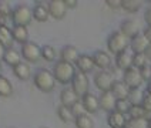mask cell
Returning <instances> with one entry per match:
<instances>
[{
    "label": "cell",
    "mask_w": 151,
    "mask_h": 128,
    "mask_svg": "<svg viewBox=\"0 0 151 128\" xmlns=\"http://www.w3.org/2000/svg\"><path fill=\"white\" fill-rule=\"evenodd\" d=\"M148 127L151 128V117H150V118H148Z\"/></svg>",
    "instance_id": "47"
},
{
    "label": "cell",
    "mask_w": 151,
    "mask_h": 128,
    "mask_svg": "<svg viewBox=\"0 0 151 128\" xmlns=\"http://www.w3.org/2000/svg\"><path fill=\"white\" fill-rule=\"evenodd\" d=\"M144 36L147 37V40H148L151 44V26H147V29L144 30Z\"/></svg>",
    "instance_id": "43"
},
{
    "label": "cell",
    "mask_w": 151,
    "mask_h": 128,
    "mask_svg": "<svg viewBox=\"0 0 151 128\" xmlns=\"http://www.w3.org/2000/svg\"><path fill=\"white\" fill-rule=\"evenodd\" d=\"M144 94H145V91H143L141 88H131L130 93H128L127 100L131 102V105H141Z\"/></svg>",
    "instance_id": "26"
},
{
    "label": "cell",
    "mask_w": 151,
    "mask_h": 128,
    "mask_svg": "<svg viewBox=\"0 0 151 128\" xmlns=\"http://www.w3.org/2000/svg\"><path fill=\"white\" fill-rule=\"evenodd\" d=\"M32 20H33V10H30V7H27L26 4H20L13 9V14H12L13 26L27 27L32 23Z\"/></svg>",
    "instance_id": "4"
},
{
    "label": "cell",
    "mask_w": 151,
    "mask_h": 128,
    "mask_svg": "<svg viewBox=\"0 0 151 128\" xmlns=\"http://www.w3.org/2000/svg\"><path fill=\"white\" fill-rule=\"evenodd\" d=\"M145 91H147L148 94H151V81H148V83H147V90H145Z\"/></svg>",
    "instance_id": "46"
},
{
    "label": "cell",
    "mask_w": 151,
    "mask_h": 128,
    "mask_svg": "<svg viewBox=\"0 0 151 128\" xmlns=\"http://www.w3.org/2000/svg\"><path fill=\"white\" fill-rule=\"evenodd\" d=\"M74 122L77 128H94V121H93V118L88 114H84V115L77 117L74 119Z\"/></svg>",
    "instance_id": "31"
},
{
    "label": "cell",
    "mask_w": 151,
    "mask_h": 128,
    "mask_svg": "<svg viewBox=\"0 0 151 128\" xmlns=\"http://www.w3.org/2000/svg\"><path fill=\"white\" fill-rule=\"evenodd\" d=\"M111 93L114 94V97L117 100H124L128 97V93H130V88L128 85L124 83V81H116L113 88H111Z\"/></svg>",
    "instance_id": "22"
},
{
    "label": "cell",
    "mask_w": 151,
    "mask_h": 128,
    "mask_svg": "<svg viewBox=\"0 0 151 128\" xmlns=\"http://www.w3.org/2000/svg\"><path fill=\"white\" fill-rule=\"evenodd\" d=\"M42 57L46 60V61H54L56 57H57V51H56V49H54L53 46L46 44V46L42 47Z\"/></svg>",
    "instance_id": "33"
},
{
    "label": "cell",
    "mask_w": 151,
    "mask_h": 128,
    "mask_svg": "<svg viewBox=\"0 0 151 128\" xmlns=\"http://www.w3.org/2000/svg\"><path fill=\"white\" fill-rule=\"evenodd\" d=\"M76 67L77 70L80 71V73H83V74H88V73H91L93 70H94V61H93V57L91 56H87V54H80V57L77 60V63H76Z\"/></svg>",
    "instance_id": "17"
},
{
    "label": "cell",
    "mask_w": 151,
    "mask_h": 128,
    "mask_svg": "<svg viewBox=\"0 0 151 128\" xmlns=\"http://www.w3.org/2000/svg\"><path fill=\"white\" fill-rule=\"evenodd\" d=\"M33 81H34L36 88L43 91V93H50V91H53L54 87H56V83H57L56 78H54L53 71L46 70V68L39 70V71L34 74Z\"/></svg>",
    "instance_id": "1"
},
{
    "label": "cell",
    "mask_w": 151,
    "mask_h": 128,
    "mask_svg": "<svg viewBox=\"0 0 151 128\" xmlns=\"http://www.w3.org/2000/svg\"><path fill=\"white\" fill-rule=\"evenodd\" d=\"M148 47H150V41L147 40V37L144 36V33L137 34L134 39H131V40H130V50L133 51L134 54H141V53H145Z\"/></svg>",
    "instance_id": "10"
},
{
    "label": "cell",
    "mask_w": 151,
    "mask_h": 128,
    "mask_svg": "<svg viewBox=\"0 0 151 128\" xmlns=\"http://www.w3.org/2000/svg\"><path fill=\"white\" fill-rule=\"evenodd\" d=\"M145 56H147V59L150 60V63H151V44H150V47L147 49V51H145Z\"/></svg>",
    "instance_id": "45"
},
{
    "label": "cell",
    "mask_w": 151,
    "mask_h": 128,
    "mask_svg": "<svg viewBox=\"0 0 151 128\" xmlns=\"http://www.w3.org/2000/svg\"><path fill=\"white\" fill-rule=\"evenodd\" d=\"M93 61H94V66L99 67L100 70H109L111 66V57L107 51L103 50H97L94 51V54L91 56Z\"/></svg>",
    "instance_id": "13"
},
{
    "label": "cell",
    "mask_w": 151,
    "mask_h": 128,
    "mask_svg": "<svg viewBox=\"0 0 151 128\" xmlns=\"http://www.w3.org/2000/svg\"><path fill=\"white\" fill-rule=\"evenodd\" d=\"M128 46H130V39L127 37L126 34L121 33L120 30L111 33L109 40H107V49H109L110 53H113L116 56L123 53V51L128 50Z\"/></svg>",
    "instance_id": "3"
},
{
    "label": "cell",
    "mask_w": 151,
    "mask_h": 128,
    "mask_svg": "<svg viewBox=\"0 0 151 128\" xmlns=\"http://www.w3.org/2000/svg\"><path fill=\"white\" fill-rule=\"evenodd\" d=\"M123 81L128 85L130 90H131V88H141V85H143V83H144L140 70L135 68V67H130L128 70L124 71V74H123Z\"/></svg>",
    "instance_id": "8"
},
{
    "label": "cell",
    "mask_w": 151,
    "mask_h": 128,
    "mask_svg": "<svg viewBox=\"0 0 151 128\" xmlns=\"http://www.w3.org/2000/svg\"><path fill=\"white\" fill-rule=\"evenodd\" d=\"M81 102H83L87 114H94V112H97V111L100 110V101H99V98L91 93L86 94L83 98H81Z\"/></svg>",
    "instance_id": "18"
},
{
    "label": "cell",
    "mask_w": 151,
    "mask_h": 128,
    "mask_svg": "<svg viewBox=\"0 0 151 128\" xmlns=\"http://www.w3.org/2000/svg\"><path fill=\"white\" fill-rule=\"evenodd\" d=\"M140 73H141V77H143L144 81H151V64L150 66H145V67L140 68Z\"/></svg>",
    "instance_id": "39"
},
{
    "label": "cell",
    "mask_w": 151,
    "mask_h": 128,
    "mask_svg": "<svg viewBox=\"0 0 151 128\" xmlns=\"http://www.w3.org/2000/svg\"><path fill=\"white\" fill-rule=\"evenodd\" d=\"M13 74L19 78V80H29L30 78V66L27 63H20L16 67H13Z\"/></svg>",
    "instance_id": "25"
},
{
    "label": "cell",
    "mask_w": 151,
    "mask_h": 128,
    "mask_svg": "<svg viewBox=\"0 0 151 128\" xmlns=\"http://www.w3.org/2000/svg\"><path fill=\"white\" fill-rule=\"evenodd\" d=\"M0 43L6 47V49H12L14 39H13V34H12V29L7 26H3L0 27Z\"/></svg>",
    "instance_id": "24"
},
{
    "label": "cell",
    "mask_w": 151,
    "mask_h": 128,
    "mask_svg": "<svg viewBox=\"0 0 151 128\" xmlns=\"http://www.w3.org/2000/svg\"><path fill=\"white\" fill-rule=\"evenodd\" d=\"M88 87H90V83H88L87 74H83V73L77 71L73 81H71V88L74 90V93L80 98H83L86 94H88Z\"/></svg>",
    "instance_id": "7"
},
{
    "label": "cell",
    "mask_w": 151,
    "mask_h": 128,
    "mask_svg": "<svg viewBox=\"0 0 151 128\" xmlns=\"http://www.w3.org/2000/svg\"><path fill=\"white\" fill-rule=\"evenodd\" d=\"M71 111H73V114H74V117L77 118V117H80V115H84V114H87V111H86V108H84L83 102H81V100L78 102H76L74 105L71 107Z\"/></svg>",
    "instance_id": "37"
},
{
    "label": "cell",
    "mask_w": 151,
    "mask_h": 128,
    "mask_svg": "<svg viewBox=\"0 0 151 128\" xmlns=\"http://www.w3.org/2000/svg\"><path fill=\"white\" fill-rule=\"evenodd\" d=\"M116 81H117L116 77H114V74L110 70H100L94 76V84H96V87L100 90L101 93L111 91V88H113V85H114Z\"/></svg>",
    "instance_id": "5"
},
{
    "label": "cell",
    "mask_w": 151,
    "mask_h": 128,
    "mask_svg": "<svg viewBox=\"0 0 151 128\" xmlns=\"http://www.w3.org/2000/svg\"><path fill=\"white\" fill-rule=\"evenodd\" d=\"M130 118H150V114L143 108V105H131L128 111Z\"/></svg>",
    "instance_id": "30"
},
{
    "label": "cell",
    "mask_w": 151,
    "mask_h": 128,
    "mask_svg": "<svg viewBox=\"0 0 151 128\" xmlns=\"http://www.w3.org/2000/svg\"><path fill=\"white\" fill-rule=\"evenodd\" d=\"M20 54L27 63H37L42 59V47L34 41H27L22 46Z\"/></svg>",
    "instance_id": "6"
},
{
    "label": "cell",
    "mask_w": 151,
    "mask_h": 128,
    "mask_svg": "<svg viewBox=\"0 0 151 128\" xmlns=\"http://www.w3.org/2000/svg\"><path fill=\"white\" fill-rule=\"evenodd\" d=\"M144 20H145L147 26H151V6L147 7V10H145V13H144Z\"/></svg>",
    "instance_id": "41"
},
{
    "label": "cell",
    "mask_w": 151,
    "mask_h": 128,
    "mask_svg": "<svg viewBox=\"0 0 151 128\" xmlns=\"http://www.w3.org/2000/svg\"><path fill=\"white\" fill-rule=\"evenodd\" d=\"M80 57V53L74 46H66L60 51V60L64 63H70V64H76L77 60Z\"/></svg>",
    "instance_id": "16"
},
{
    "label": "cell",
    "mask_w": 151,
    "mask_h": 128,
    "mask_svg": "<svg viewBox=\"0 0 151 128\" xmlns=\"http://www.w3.org/2000/svg\"><path fill=\"white\" fill-rule=\"evenodd\" d=\"M124 128H150L148 118H128Z\"/></svg>",
    "instance_id": "32"
},
{
    "label": "cell",
    "mask_w": 151,
    "mask_h": 128,
    "mask_svg": "<svg viewBox=\"0 0 151 128\" xmlns=\"http://www.w3.org/2000/svg\"><path fill=\"white\" fill-rule=\"evenodd\" d=\"M120 31L123 34H126L127 37L131 40V39H134L137 34H140V24H138V21L134 20V19H127L124 20L121 26H120Z\"/></svg>",
    "instance_id": "11"
},
{
    "label": "cell",
    "mask_w": 151,
    "mask_h": 128,
    "mask_svg": "<svg viewBox=\"0 0 151 128\" xmlns=\"http://www.w3.org/2000/svg\"><path fill=\"white\" fill-rule=\"evenodd\" d=\"M47 7L50 11V17L56 19V20L64 19L66 13H67V6H66L64 0H51L47 3Z\"/></svg>",
    "instance_id": "9"
},
{
    "label": "cell",
    "mask_w": 151,
    "mask_h": 128,
    "mask_svg": "<svg viewBox=\"0 0 151 128\" xmlns=\"http://www.w3.org/2000/svg\"><path fill=\"white\" fill-rule=\"evenodd\" d=\"M64 3H66L67 9H76L77 7V4H78L77 0H64Z\"/></svg>",
    "instance_id": "42"
},
{
    "label": "cell",
    "mask_w": 151,
    "mask_h": 128,
    "mask_svg": "<svg viewBox=\"0 0 151 128\" xmlns=\"http://www.w3.org/2000/svg\"><path fill=\"white\" fill-rule=\"evenodd\" d=\"M3 61H4V63H7L9 66H12V67H16L17 64H20V63H22V54H20L17 50H14L13 47H12V49H7V50H6V54H4Z\"/></svg>",
    "instance_id": "23"
},
{
    "label": "cell",
    "mask_w": 151,
    "mask_h": 128,
    "mask_svg": "<svg viewBox=\"0 0 151 128\" xmlns=\"http://www.w3.org/2000/svg\"><path fill=\"white\" fill-rule=\"evenodd\" d=\"M80 100H81V98L74 93V90H73L71 87H70V88H64V90L60 93V102H61V105L68 107V108H71L76 102H78Z\"/></svg>",
    "instance_id": "15"
},
{
    "label": "cell",
    "mask_w": 151,
    "mask_h": 128,
    "mask_svg": "<svg viewBox=\"0 0 151 128\" xmlns=\"http://www.w3.org/2000/svg\"><path fill=\"white\" fill-rule=\"evenodd\" d=\"M6 50H7V49H6V47H4V46H3V44L0 43V61H1L3 59H4V54H6Z\"/></svg>",
    "instance_id": "44"
},
{
    "label": "cell",
    "mask_w": 151,
    "mask_h": 128,
    "mask_svg": "<svg viewBox=\"0 0 151 128\" xmlns=\"http://www.w3.org/2000/svg\"><path fill=\"white\" fill-rule=\"evenodd\" d=\"M57 115H59V118L61 119L63 122H71V121H74L76 119L71 108L64 107V105H60L59 108H57Z\"/></svg>",
    "instance_id": "29"
},
{
    "label": "cell",
    "mask_w": 151,
    "mask_h": 128,
    "mask_svg": "<svg viewBox=\"0 0 151 128\" xmlns=\"http://www.w3.org/2000/svg\"><path fill=\"white\" fill-rule=\"evenodd\" d=\"M76 67L74 64H70V63H64L60 60L59 63L54 64V68H53V74H54V78L56 81L60 83V84H70L73 81V78L76 76Z\"/></svg>",
    "instance_id": "2"
},
{
    "label": "cell",
    "mask_w": 151,
    "mask_h": 128,
    "mask_svg": "<svg viewBox=\"0 0 151 128\" xmlns=\"http://www.w3.org/2000/svg\"><path fill=\"white\" fill-rule=\"evenodd\" d=\"M130 108H131V102L128 101L127 98H124V100H117L116 110L114 111H118V112H121V114L127 115V114H128V111H130Z\"/></svg>",
    "instance_id": "35"
},
{
    "label": "cell",
    "mask_w": 151,
    "mask_h": 128,
    "mask_svg": "<svg viewBox=\"0 0 151 128\" xmlns=\"http://www.w3.org/2000/svg\"><path fill=\"white\" fill-rule=\"evenodd\" d=\"M100 110L107 111V112H113L116 110V104H117V98L114 97V94L111 91H106V93H101L100 98Z\"/></svg>",
    "instance_id": "12"
},
{
    "label": "cell",
    "mask_w": 151,
    "mask_h": 128,
    "mask_svg": "<svg viewBox=\"0 0 151 128\" xmlns=\"http://www.w3.org/2000/svg\"><path fill=\"white\" fill-rule=\"evenodd\" d=\"M133 57H134V53L131 50H126L123 53H120L116 56V66L117 68L126 71L130 67H133Z\"/></svg>",
    "instance_id": "14"
},
{
    "label": "cell",
    "mask_w": 151,
    "mask_h": 128,
    "mask_svg": "<svg viewBox=\"0 0 151 128\" xmlns=\"http://www.w3.org/2000/svg\"><path fill=\"white\" fill-rule=\"evenodd\" d=\"M33 19L39 23H44L50 19V11H49V7L46 4H42V3H37L33 9Z\"/></svg>",
    "instance_id": "20"
},
{
    "label": "cell",
    "mask_w": 151,
    "mask_h": 128,
    "mask_svg": "<svg viewBox=\"0 0 151 128\" xmlns=\"http://www.w3.org/2000/svg\"><path fill=\"white\" fill-rule=\"evenodd\" d=\"M13 94L12 81L6 77L0 76V97H10Z\"/></svg>",
    "instance_id": "28"
},
{
    "label": "cell",
    "mask_w": 151,
    "mask_h": 128,
    "mask_svg": "<svg viewBox=\"0 0 151 128\" xmlns=\"http://www.w3.org/2000/svg\"><path fill=\"white\" fill-rule=\"evenodd\" d=\"M121 1L123 0H106V4L113 10H117V9H121Z\"/></svg>",
    "instance_id": "40"
},
{
    "label": "cell",
    "mask_w": 151,
    "mask_h": 128,
    "mask_svg": "<svg viewBox=\"0 0 151 128\" xmlns=\"http://www.w3.org/2000/svg\"><path fill=\"white\" fill-rule=\"evenodd\" d=\"M150 60L147 59V56H145V53H141V54H134V57H133V67L135 68H143L145 66H150Z\"/></svg>",
    "instance_id": "34"
},
{
    "label": "cell",
    "mask_w": 151,
    "mask_h": 128,
    "mask_svg": "<svg viewBox=\"0 0 151 128\" xmlns=\"http://www.w3.org/2000/svg\"><path fill=\"white\" fill-rule=\"evenodd\" d=\"M12 34H13L14 41L20 43L22 46L26 44L27 41H30V40H29V30H27V27H23V26H13Z\"/></svg>",
    "instance_id": "21"
},
{
    "label": "cell",
    "mask_w": 151,
    "mask_h": 128,
    "mask_svg": "<svg viewBox=\"0 0 151 128\" xmlns=\"http://www.w3.org/2000/svg\"><path fill=\"white\" fill-rule=\"evenodd\" d=\"M141 105H143V108L148 114H151V94H148L147 91H145V94H144V98H143V102H141ZM151 117V115H150Z\"/></svg>",
    "instance_id": "38"
},
{
    "label": "cell",
    "mask_w": 151,
    "mask_h": 128,
    "mask_svg": "<svg viewBox=\"0 0 151 128\" xmlns=\"http://www.w3.org/2000/svg\"><path fill=\"white\" fill-rule=\"evenodd\" d=\"M143 6V1L140 0H123L121 1V9L126 10L127 13H137Z\"/></svg>",
    "instance_id": "27"
},
{
    "label": "cell",
    "mask_w": 151,
    "mask_h": 128,
    "mask_svg": "<svg viewBox=\"0 0 151 128\" xmlns=\"http://www.w3.org/2000/svg\"><path fill=\"white\" fill-rule=\"evenodd\" d=\"M127 115L118 112V111H113L110 112L109 117H107V124H109L111 128H124L127 124Z\"/></svg>",
    "instance_id": "19"
},
{
    "label": "cell",
    "mask_w": 151,
    "mask_h": 128,
    "mask_svg": "<svg viewBox=\"0 0 151 128\" xmlns=\"http://www.w3.org/2000/svg\"><path fill=\"white\" fill-rule=\"evenodd\" d=\"M0 76H1V63H0Z\"/></svg>",
    "instance_id": "48"
},
{
    "label": "cell",
    "mask_w": 151,
    "mask_h": 128,
    "mask_svg": "<svg viewBox=\"0 0 151 128\" xmlns=\"http://www.w3.org/2000/svg\"><path fill=\"white\" fill-rule=\"evenodd\" d=\"M0 14L6 17H12L13 14V9L10 6L9 1H4V0H0Z\"/></svg>",
    "instance_id": "36"
}]
</instances>
